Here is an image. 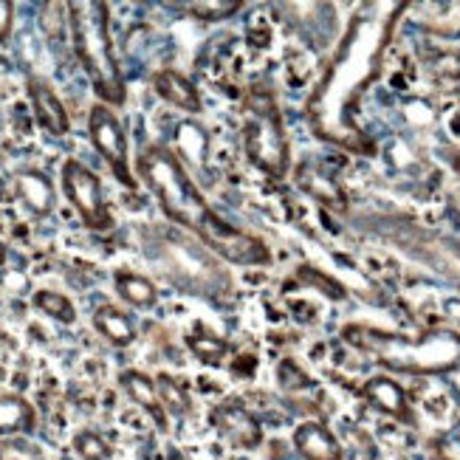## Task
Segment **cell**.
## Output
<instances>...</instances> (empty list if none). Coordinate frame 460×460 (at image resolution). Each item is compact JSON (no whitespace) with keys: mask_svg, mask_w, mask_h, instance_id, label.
Segmentation results:
<instances>
[{"mask_svg":"<svg viewBox=\"0 0 460 460\" xmlns=\"http://www.w3.org/2000/svg\"><path fill=\"white\" fill-rule=\"evenodd\" d=\"M362 398L378 412H385L402 424H412V407L407 402L404 387L390 376H373L362 387Z\"/></svg>","mask_w":460,"mask_h":460,"instance_id":"cell-12","label":"cell"},{"mask_svg":"<svg viewBox=\"0 0 460 460\" xmlns=\"http://www.w3.org/2000/svg\"><path fill=\"white\" fill-rule=\"evenodd\" d=\"M190 350L201 358V362L207 365H217V362H224V356H226V342L224 339H217L212 333H204V331H198L190 336Z\"/></svg>","mask_w":460,"mask_h":460,"instance_id":"cell-22","label":"cell"},{"mask_svg":"<svg viewBox=\"0 0 460 460\" xmlns=\"http://www.w3.org/2000/svg\"><path fill=\"white\" fill-rule=\"evenodd\" d=\"M93 328L99 336L108 339L116 348H128L136 339V328L130 323V316L125 311H119L116 305H99L93 311Z\"/></svg>","mask_w":460,"mask_h":460,"instance_id":"cell-17","label":"cell"},{"mask_svg":"<svg viewBox=\"0 0 460 460\" xmlns=\"http://www.w3.org/2000/svg\"><path fill=\"white\" fill-rule=\"evenodd\" d=\"M119 387L128 393V398L133 404H138L145 412H150V418L155 421L158 429H167V410L158 398V387H155V378L145 376L142 370H125L119 376Z\"/></svg>","mask_w":460,"mask_h":460,"instance_id":"cell-16","label":"cell"},{"mask_svg":"<svg viewBox=\"0 0 460 460\" xmlns=\"http://www.w3.org/2000/svg\"><path fill=\"white\" fill-rule=\"evenodd\" d=\"M113 286H116V294L125 299L128 305L133 308H155L158 303V288L153 279L136 274V271H116L113 274Z\"/></svg>","mask_w":460,"mask_h":460,"instance_id":"cell-18","label":"cell"},{"mask_svg":"<svg viewBox=\"0 0 460 460\" xmlns=\"http://www.w3.org/2000/svg\"><path fill=\"white\" fill-rule=\"evenodd\" d=\"M142 246L175 288L221 303L232 294V274L224 260L184 229L150 224L142 226Z\"/></svg>","mask_w":460,"mask_h":460,"instance_id":"cell-3","label":"cell"},{"mask_svg":"<svg viewBox=\"0 0 460 460\" xmlns=\"http://www.w3.org/2000/svg\"><path fill=\"white\" fill-rule=\"evenodd\" d=\"M155 387H158V398H162L167 415H187L192 410L190 395L184 393V387L178 385L172 376L162 373V376L155 378Z\"/></svg>","mask_w":460,"mask_h":460,"instance_id":"cell-21","label":"cell"},{"mask_svg":"<svg viewBox=\"0 0 460 460\" xmlns=\"http://www.w3.org/2000/svg\"><path fill=\"white\" fill-rule=\"evenodd\" d=\"M432 68H435L438 76L460 79V54H438L432 59Z\"/></svg>","mask_w":460,"mask_h":460,"instance_id":"cell-27","label":"cell"},{"mask_svg":"<svg viewBox=\"0 0 460 460\" xmlns=\"http://www.w3.org/2000/svg\"><path fill=\"white\" fill-rule=\"evenodd\" d=\"M63 192L68 198V204L76 209V215L83 217V224L93 232H105L113 226V217L105 207V198H102V181L93 170H88L83 162L76 158H68L63 164Z\"/></svg>","mask_w":460,"mask_h":460,"instance_id":"cell-8","label":"cell"},{"mask_svg":"<svg viewBox=\"0 0 460 460\" xmlns=\"http://www.w3.org/2000/svg\"><path fill=\"white\" fill-rule=\"evenodd\" d=\"M66 9L74 54L85 68L99 102L108 108L125 105L128 88L111 37V6L102 0H83V4H68Z\"/></svg>","mask_w":460,"mask_h":460,"instance_id":"cell-5","label":"cell"},{"mask_svg":"<svg viewBox=\"0 0 460 460\" xmlns=\"http://www.w3.org/2000/svg\"><path fill=\"white\" fill-rule=\"evenodd\" d=\"M4 263H6V246L0 243V266H4Z\"/></svg>","mask_w":460,"mask_h":460,"instance_id":"cell-29","label":"cell"},{"mask_svg":"<svg viewBox=\"0 0 460 460\" xmlns=\"http://www.w3.org/2000/svg\"><path fill=\"white\" fill-rule=\"evenodd\" d=\"M402 9L404 6H393L385 14L365 12L350 20L342 43H339L323 79L316 83L305 102L308 125L323 142H331L350 153L367 150V138L358 133L353 113L356 102L378 76L393 26Z\"/></svg>","mask_w":460,"mask_h":460,"instance_id":"cell-1","label":"cell"},{"mask_svg":"<svg viewBox=\"0 0 460 460\" xmlns=\"http://www.w3.org/2000/svg\"><path fill=\"white\" fill-rule=\"evenodd\" d=\"M212 427L237 449H257L263 444V427L257 418L240 404H221L212 410Z\"/></svg>","mask_w":460,"mask_h":460,"instance_id":"cell-10","label":"cell"},{"mask_svg":"<svg viewBox=\"0 0 460 460\" xmlns=\"http://www.w3.org/2000/svg\"><path fill=\"white\" fill-rule=\"evenodd\" d=\"M12 26H14V4L12 0H0V43H6L12 37Z\"/></svg>","mask_w":460,"mask_h":460,"instance_id":"cell-28","label":"cell"},{"mask_svg":"<svg viewBox=\"0 0 460 460\" xmlns=\"http://www.w3.org/2000/svg\"><path fill=\"white\" fill-rule=\"evenodd\" d=\"M12 187L26 209L37 217H46L54 209V184L46 172L40 170H17L12 178Z\"/></svg>","mask_w":460,"mask_h":460,"instance_id":"cell-14","label":"cell"},{"mask_svg":"<svg viewBox=\"0 0 460 460\" xmlns=\"http://www.w3.org/2000/svg\"><path fill=\"white\" fill-rule=\"evenodd\" d=\"M34 424H37V412L26 398H20V395L0 398V438L31 432Z\"/></svg>","mask_w":460,"mask_h":460,"instance_id":"cell-19","label":"cell"},{"mask_svg":"<svg viewBox=\"0 0 460 460\" xmlns=\"http://www.w3.org/2000/svg\"><path fill=\"white\" fill-rule=\"evenodd\" d=\"M153 88L155 93L164 99L167 105L184 111V113H201V93L192 85V79H187L181 71H172V68H162L153 74Z\"/></svg>","mask_w":460,"mask_h":460,"instance_id":"cell-13","label":"cell"},{"mask_svg":"<svg viewBox=\"0 0 460 460\" xmlns=\"http://www.w3.org/2000/svg\"><path fill=\"white\" fill-rule=\"evenodd\" d=\"M0 460H46V455L37 444L26 441V438L12 435L0 441Z\"/></svg>","mask_w":460,"mask_h":460,"instance_id":"cell-25","label":"cell"},{"mask_svg":"<svg viewBox=\"0 0 460 460\" xmlns=\"http://www.w3.org/2000/svg\"><path fill=\"white\" fill-rule=\"evenodd\" d=\"M294 449L303 460H342L336 435L319 421H305L294 429Z\"/></svg>","mask_w":460,"mask_h":460,"instance_id":"cell-15","label":"cell"},{"mask_svg":"<svg viewBox=\"0 0 460 460\" xmlns=\"http://www.w3.org/2000/svg\"><path fill=\"white\" fill-rule=\"evenodd\" d=\"M26 93L31 99V111H34V119L37 125L43 128L46 133L63 138L68 130H71V122H68V113H66V105L59 102V96L54 93V88L49 83H43L40 76H29L26 83Z\"/></svg>","mask_w":460,"mask_h":460,"instance_id":"cell-11","label":"cell"},{"mask_svg":"<svg viewBox=\"0 0 460 460\" xmlns=\"http://www.w3.org/2000/svg\"><path fill=\"white\" fill-rule=\"evenodd\" d=\"M74 449L83 460H111V444L105 441L99 432H91V429H83L74 435Z\"/></svg>","mask_w":460,"mask_h":460,"instance_id":"cell-23","label":"cell"},{"mask_svg":"<svg viewBox=\"0 0 460 460\" xmlns=\"http://www.w3.org/2000/svg\"><path fill=\"white\" fill-rule=\"evenodd\" d=\"M277 382L283 390H299L308 385V376L299 370L291 358H286V362H279V367H277Z\"/></svg>","mask_w":460,"mask_h":460,"instance_id":"cell-26","label":"cell"},{"mask_svg":"<svg viewBox=\"0 0 460 460\" xmlns=\"http://www.w3.org/2000/svg\"><path fill=\"white\" fill-rule=\"evenodd\" d=\"M136 170L170 221L201 240L221 260L234 266L271 263V249L260 237L232 226L226 217L217 215L172 150L162 145L142 147L136 158Z\"/></svg>","mask_w":460,"mask_h":460,"instance_id":"cell-2","label":"cell"},{"mask_svg":"<svg viewBox=\"0 0 460 460\" xmlns=\"http://www.w3.org/2000/svg\"><path fill=\"white\" fill-rule=\"evenodd\" d=\"M342 339L376 358L393 373L407 376H444L460 370V333L457 331H427L421 336L390 333L367 325L342 328Z\"/></svg>","mask_w":460,"mask_h":460,"instance_id":"cell-4","label":"cell"},{"mask_svg":"<svg viewBox=\"0 0 460 460\" xmlns=\"http://www.w3.org/2000/svg\"><path fill=\"white\" fill-rule=\"evenodd\" d=\"M240 0H198V4H190V14L198 20H224L232 17L234 12H240Z\"/></svg>","mask_w":460,"mask_h":460,"instance_id":"cell-24","label":"cell"},{"mask_svg":"<svg viewBox=\"0 0 460 460\" xmlns=\"http://www.w3.org/2000/svg\"><path fill=\"white\" fill-rule=\"evenodd\" d=\"M243 150L257 170L271 178H286L288 172V138L279 116L277 99L266 83H257L246 93L243 105Z\"/></svg>","mask_w":460,"mask_h":460,"instance_id":"cell-6","label":"cell"},{"mask_svg":"<svg viewBox=\"0 0 460 460\" xmlns=\"http://www.w3.org/2000/svg\"><path fill=\"white\" fill-rule=\"evenodd\" d=\"M88 136H91V145L93 150L105 158V164L113 170L116 181L125 184L128 190L136 187V175L128 164V136L125 128L119 122V116L102 105L96 102L88 113Z\"/></svg>","mask_w":460,"mask_h":460,"instance_id":"cell-9","label":"cell"},{"mask_svg":"<svg viewBox=\"0 0 460 460\" xmlns=\"http://www.w3.org/2000/svg\"><path fill=\"white\" fill-rule=\"evenodd\" d=\"M31 305H34L40 314H46V316L57 319V323L71 325L74 319H76V308L71 305V299H68L66 294H59V291H49V288L37 291V294L31 296Z\"/></svg>","mask_w":460,"mask_h":460,"instance_id":"cell-20","label":"cell"},{"mask_svg":"<svg viewBox=\"0 0 460 460\" xmlns=\"http://www.w3.org/2000/svg\"><path fill=\"white\" fill-rule=\"evenodd\" d=\"M387 237L402 249L404 254L415 257L418 263L444 274L449 283L460 288V243L447 234H432L415 224H393Z\"/></svg>","mask_w":460,"mask_h":460,"instance_id":"cell-7","label":"cell"}]
</instances>
